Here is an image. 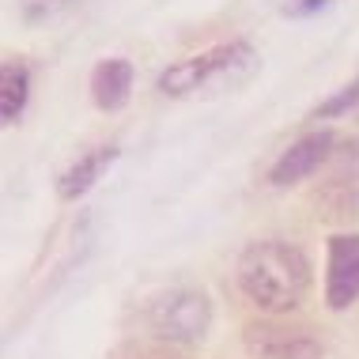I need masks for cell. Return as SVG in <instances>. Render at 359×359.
Instances as JSON below:
<instances>
[{
    "instance_id": "1",
    "label": "cell",
    "mask_w": 359,
    "mask_h": 359,
    "mask_svg": "<svg viewBox=\"0 0 359 359\" xmlns=\"http://www.w3.org/2000/svg\"><path fill=\"white\" fill-rule=\"evenodd\" d=\"M310 257L295 242L265 238L242 250L238 257V287L265 314H291L310 291Z\"/></svg>"
},
{
    "instance_id": "2",
    "label": "cell",
    "mask_w": 359,
    "mask_h": 359,
    "mask_svg": "<svg viewBox=\"0 0 359 359\" xmlns=\"http://www.w3.org/2000/svg\"><path fill=\"white\" fill-rule=\"evenodd\" d=\"M257 65V53L250 42H227V46H212V50L189 57V61L170 65L159 76V91L170 99H189V95H212L219 87H231L238 80H246Z\"/></svg>"
},
{
    "instance_id": "3",
    "label": "cell",
    "mask_w": 359,
    "mask_h": 359,
    "mask_svg": "<svg viewBox=\"0 0 359 359\" xmlns=\"http://www.w3.org/2000/svg\"><path fill=\"white\" fill-rule=\"evenodd\" d=\"M212 325V299L197 287H174L148 306V329L159 341L193 348L208 337Z\"/></svg>"
},
{
    "instance_id": "4",
    "label": "cell",
    "mask_w": 359,
    "mask_h": 359,
    "mask_svg": "<svg viewBox=\"0 0 359 359\" xmlns=\"http://www.w3.org/2000/svg\"><path fill=\"white\" fill-rule=\"evenodd\" d=\"M250 359H322V341L306 329H291L276 322H250L242 333Z\"/></svg>"
},
{
    "instance_id": "5",
    "label": "cell",
    "mask_w": 359,
    "mask_h": 359,
    "mask_svg": "<svg viewBox=\"0 0 359 359\" xmlns=\"http://www.w3.org/2000/svg\"><path fill=\"white\" fill-rule=\"evenodd\" d=\"M359 299V235H333L325 257V306L348 310Z\"/></svg>"
},
{
    "instance_id": "6",
    "label": "cell",
    "mask_w": 359,
    "mask_h": 359,
    "mask_svg": "<svg viewBox=\"0 0 359 359\" xmlns=\"http://www.w3.org/2000/svg\"><path fill=\"white\" fill-rule=\"evenodd\" d=\"M329 155H333V133H329V129L306 133V137H299V140L291 144V148L273 163V170H269V182H273L276 189L299 186L303 178H310V174L322 167Z\"/></svg>"
},
{
    "instance_id": "7",
    "label": "cell",
    "mask_w": 359,
    "mask_h": 359,
    "mask_svg": "<svg viewBox=\"0 0 359 359\" xmlns=\"http://www.w3.org/2000/svg\"><path fill=\"white\" fill-rule=\"evenodd\" d=\"M129 91H133V65L125 57H110V61H102L95 69L91 95L99 110H121L129 102Z\"/></svg>"
},
{
    "instance_id": "8",
    "label": "cell",
    "mask_w": 359,
    "mask_h": 359,
    "mask_svg": "<svg viewBox=\"0 0 359 359\" xmlns=\"http://www.w3.org/2000/svg\"><path fill=\"white\" fill-rule=\"evenodd\" d=\"M114 159H118V148H114V144H110V148H95V151L80 155V159H76L72 167L61 174V182H57V193H61L65 201L83 197V193L102 178V170L110 167Z\"/></svg>"
},
{
    "instance_id": "9",
    "label": "cell",
    "mask_w": 359,
    "mask_h": 359,
    "mask_svg": "<svg viewBox=\"0 0 359 359\" xmlns=\"http://www.w3.org/2000/svg\"><path fill=\"white\" fill-rule=\"evenodd\" d=\"M27 95H31V72L23 61H4L0 69V121L15 125L27 110Z\"/></svg>"
},
{
    "instance_id": "10",
    "label": "cell",
    "mask_w": 359,
    "mask_h": 359,
    "mask_svg": "<svg viewBox=\"0 0 359 359\" xmlns=\"http://www.w3.org/2000/svg\"><path fill=\"white\" fill-rule=\"evenodd\" d=\"M352 106H359V76L348 87H341V91L333 95V99H325L322 106L314 110V118H337V114L352 110Z\"/></svg>"
},
{
    "instance_id": "11",
    "label": "cell",
    "mask_w": 359,
    "mask_h": 359,
    "mask_svg": "<svg viewBox=\"0 0 359 359\" xmlns=\"http://www.w3.org/2000/svg\"><path fill=\"white\" fill-rule=\"evenodd\" d=\"M76 4V0H23V8H27V15L38 19V15H53V12H61V8H69Z\"/></svg>"
},
{
    "instance_id": "12",
    "label": "cell",
    "mask_w": 359,
    "mask_h": 359,
    "mask_svg": "<svg viewBox=\"0 0 359 359\" xmlns=\"http://www.w3.org/2000/svg\"><path fill=\"white\" fill-rule=\"evenodd\" d=\"M329 4V0H295V4H287V15H314V12H322V8Z\"/></svg>"
}]
</instances>
